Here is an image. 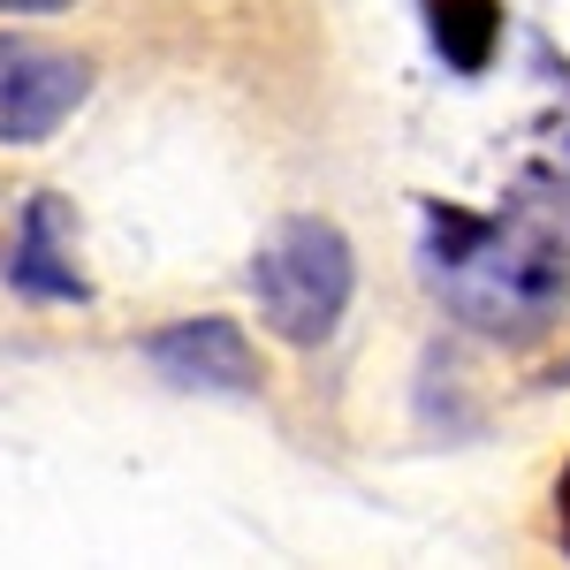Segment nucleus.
Returning a JSON list of instances; mask_svg holds the SVG:
<instances>
[{
    "label": "nucleus",
    "mask_w": 570,
    "mask_h": 570,
    "mask_svg": "<svg viewBox=\"0 0 570 570\" xmlns=\"http://www.w3.org/2000/svg\"><path fill=\"white\" fill-rule=\"evenodd\" d=\"M426 31H434L449 69L480 77L494 61V39H502V8L494 0H426Z\"/></svg>",
    "instance_id": "obj_6"
},
{
    "label": "nucleus",
    "mask_w": 570,
    "mask_h": 570,
    "mask_svg": "<svg viewBox=\"0 0 570 570\" xmlns=\"http://www.w3.org/2000/svg\"><path fill=\"white\" fill-rule=\"evenodd\" d=\"M556 381H570V365H563V373H556Z\"/></svg>",
    "instance_id": "obj_9"
},
{
    "label": "nucleus",
    "mask_w": 570,
    "mask_h": 570,
    "mask_svg": "<svg viewBox=\"0 0 570 570\" xmlns=\"http://www.w3.org/2000/svg\"><path fill=\"white\" fill-rule=\"evenodd\" d=\"M351 236L335 228V220H282L274 236L259 244V259H252V297H259V320L282 335V343H327L335 335V320L351 305Z\"/></svg>",
    "instance_id": "obj_2"
},
{
    "label": "nucleus",
    "mask_w": 570,
    "mask_h": 570,
    "mask_svg": "<svg viewBox=\"0 0 570 570\" xmlns=\"http://www.w3.org/2000/svg\"><path fill=\"white\" fill-rule=\"evenodd\" d=\"M426 274L449 312L494 343H532L570 312V244L540 214L472 220L426 206Z\"/></svg>",
    "instance_id": "obj_1"
},
{
    "label": "nucleus",
    "mask_w": 570,
    "mask_h": 570,
    "mask_svg": "<svg viewBox=\"0 0 570 570\" xmlns=\"http://www.w3.org/2000/svg\"><path fill=\"white\" fill-rule=\"evenodd\" d=\"M91 99V69L46 39L0 31V145H46Z\"/></svg>",
    "instance_id": "obj_3"
},
{
    "label": "nucleus",
    "mask_w": 570,
    "mask_h": 570,
    "mask_svg": "<svg viewBox=\"0 0 570 570\" xmlns=\"http://www.w3.org/2000/svg\"><path fill=\"white\" fill-rule=\"evenodd\" d=\"M556 510H563V548H570V472H563V487H556Z\"/></svg>",
    "instance_id": "obj_8"
},
{
    "label": "nucleus",
    "mask_w": 570,
    "mask_h": 570,
    "mask_svg": "<svg viewBox=\"0 0 570 570\" xmlns=\"http://www.w3.org/2000/svg\"><path fill=\"white\" fill-rule=\"evenodd\" d=\"M8 16H46V8H69V0H0Z\"/></svg>",
    "instance_id": "obj_7"
},
{
    "label": "nucleus",
    "mask_w": 570,
    "mask_h": 570,
    "mask_svg": "<svg viewBox=\"0 0 570 570\" xmlns=\"http://www.w3.org/2000/svg\"><path fill=\"white\" fill-rule=\"evenodd\" d=\"M145 365L176 389H206V395H252L259 389V357L244 343L236 320L220 312H198V320H176L160 335H145Z\"/></svg>",
    "instance_id": "obj_4"
},
{
    "label": "nucleus",
    "mask_w": 570,
    "mask_h": 570,
    "mask_svg": "<svg viewBox=\"0 0 570 570\" xmlns=\"http://www.w3.org/2000/svg\"><path fill=\"white\" fill-rule=\"evenodd\" d=\"M8 282L23 289V297H46V305H85L91 282L85 266H77V220L69 206L39 190L31 206H23V228H16V252H8Z\"/></svg>",
    "instance_id": "obj_5"
}]
</instances>
